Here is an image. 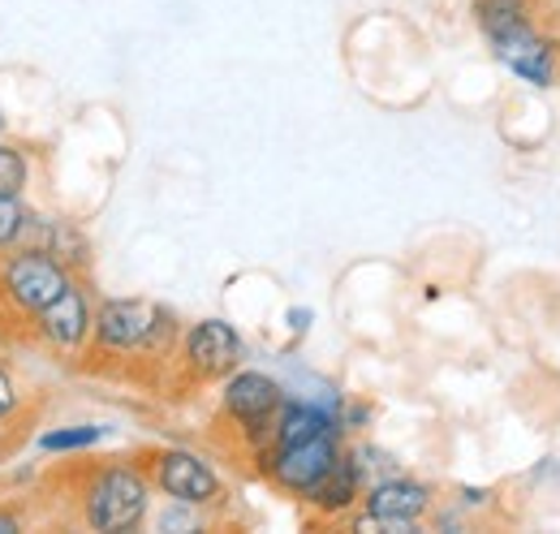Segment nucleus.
Listing matches in <instances>:
<instances>
[{
	"label": "nucleus",
	"instance_id": "nucleus-11",
	"mask_svg": "<svg viewBox=\"0 0 560 534\" xmlns=\"http://www.w3.org/2000/svg\"><path fill=\"white\" fill-rule=\"evenodd\" d=\"M358 496H366V483H362V469L353 462V453H341L337 466L319 478V487L306 496L324 518H337V513H350L358 504Z\"/></svg>",
	"mask_w": 560,
	"mask_h": 534
},
{
	"label": "nucleus",
	"instance_id": "nucleus-8",
	"mask_svg": "<svg viewBox=\"0 0 560 534\" xmlns=\"http://www.w3.org/2000/svg\"><path fill=\"white\" fill-rule=\"evenodd\" d=\"M362 504H366V522H362V526H380V531H415L419 518L431 509V491L422 487L419 478L393 474V478L371 483L366 496H362Z\"/></svg>",
	"mask_w": 560,
	"mask_h": 534
},
{
	"label": "nucleus",
	"instance_id": "nucleus-13",
	"mask_svg": "<svg viewBox=\"0 0 560 534\" xmlns=\"http://www.w3.org/2000/svg\"><path fill=\"white\" fill-rule=\"evenodd\" d=\"M475 13H479V26L488 31V39L517 31V26H530V0H475Z\"/></svg>",
	"mask_w": 560,
	"mask_h": 534
},
{
	"label": "nucleus",
	"instance_id": "nucleus-17",
	"mask_svg": "<svg viewBox=\"0 0 560 534\" xmlns=\"http://www.w3.org/2000/svg\"><path fill=\"white\" fill-rule=\"evenodd\" d=\"M203 518H199V504H182L173 500L164 513H160V531H199Z\"/></svg>",
	"mask_w": 560,
	"mask_h": 534
},
{
	"label": "nucleus",
	"instance_id": "nucleus-16",
	"mask_svg": "<svg viewBox=\"0 0 560 534\" xmlns=\"http://www.w3.org/2000/svg\"><path fill=\"white\" fill-rule=\"evenodd\" d=\"M31 182V164L18 147H4L0 142V195H22Z\"/></svg>",
	"mask_w": 560,
	"mask_h": 534
},
{
	"label": "nucleus",
	"instance_id": "nucleus-5",
	"mask_svg": "<svg viewBox=\"0 0 560 534\" xmlns=\"http://www.w3.org/2000/svg\"><path fill=\"white\" fill-rule=\"evenodd\" d=\"M280 405H284V388L272 375H264V371H237L224 384V414L246 427L255 453H264L272 444V427H277Z\"/></svg>",
	"mask_w": 560,
	"mask_h": 534
},
{
	"label": "nucleus",
	"instance_id": "nucleus-3",
	"mask_svg": "<svg viewBox=\"0 0 560 534\" xmlns=\"http://www.w3.org/2000/svg\"><path fill=\"white\" fill-rule=\"evenodd\" d=\"M91 336H95V353H104V358H147V353H160L168 345L173 320L155 302L117 298V302H104L95 311Z\"/></svg>",
	"mask_w": 560,
	"mask_h": 534
},
{
	"label": "nucleus",
	"instance_id": "nucleus-1",
	"mask_svg": "<svg viewBox=\"0 0 560 534\" xmlns=\"http://www.w3.org/2000/svg\"><path fill=\"white\" fill-rule=\"evenodd\" d=\"M73 285L70 267L44 246H9L0 251V324H9V336H26L31 320L57 302Z\"/></svg>",
	"mask_w": 560,
	"mask_h": 534
},
{
	"label": "nucleus",
	"instance_id": "nucleus-18",
	"mask_svg": "<svg viewBox=\"0 0 560 534\" xmlns=\"http://www.w3.org/2000/svg\"><path fill=\"white\" fill-rule=\"evenodd\" d=\"M22 418V388H18V380L0 367V431L9 427V422H18Z\"/></svg>",
	"mask_w": 560,
	"mask_h": 534
},
{
	"label": "nucleus",
	"instance_id": "nucleus-6",
	"mask_svg": "<svg viewBox=\"0 0 560 534\" xmlns=\"http://www.w3.org/2000/svg\"><path fill=\"white\" fill-rule=\"evenodd\" d=\"M91 328H95V315H91V302H86V289L82 285H70L57 302H48L35 320L26 336H35L44 349L61 353V358H73L86 340H91Z\"/></svg>",
	"mask_w": 560,
	"mask_h": 534
},
{
	"label": "nucleus",
	"instance_id": "nucleus-2",
	"mask_svg": "<svg viewBox=\"0 0 560 534\" xmlns=\"http://www.w3.org/2000/svg\"><path fill=\"white\" fill-rule=\"evenodd\" d=\"M147 500H151V474H142L130 462L100 466L82 487V522L104 534L139 531L147 518Z\"/></svg>",
	"mask_w": 560,
	"mask_h": 534
},
{
	"label": "nucleus",
	"instance_id": "nucleus-12",
	"mask_svg": "<svg viewBox=\"0 0 560 534\" xmlns=\"http://www.w3.org/2000/svg\"><path fill=\"white\" fill-rule=\"evenodd\" d=\"M324 431H337V418L311 400H284L277 409V427H272V444H298V440H311V436H324Z\"/></svg>",
	"mask_w": 560,
	"mask_h": 534
},
{
	"label": "nucleus",
	"instance_id": "nucleus-20",
	"mask_svg": "<svg viewBox=\"0 0 560 534\" xmlns=\"http://www.w3.org/2000/svg\"><path fill=\"white\" fill-rule=\"evenodd\" d=\"M0 126H4V121H0Z\"/></svg>",
	"mask_w": 560,
	"mask_h": 534
},
{
	"label": "nucleus",
	"instance_id": "nucleus-7",
	"mask_svg": "<svg viewBox=\"0 0 560 534\" xmlns=\"http://www.w3.org/2000/svg\"><path fill=\"white\" fill-rule=\"evenodd\" d=\"M151 483H155L168 500L199 504V509H208V504H215V500L224 496L220 474H215L203 457L186 453V449H168V453H160V457L151 462Z\"/></svg>",
	"mask_w": 560,
	"mask_h": 534
},
{
	"label": "nucleus",
	"instance_id": "nucleus-14",
	"mask_svg": "<svg viewBox=\"0 0 560 534\" xmlns=\"http://www.w3.org/2000/svg\"><path fill=\"white\" fill-rule=\"evenodd\" d=\"M31 229V207L22 202V195H0V251L22 246Z\"/></svg>",
	"mask_w": 560,
	"mask_h": 534
},
{
	"label": "nucleus",
	"instance_id": "nucleus-15",
	"mask_svg": "<svg viewBox=\"0 0 560 534\" xmlns=\"http://www.w3.org/2000/svg\"><path fill=\"white\" fill-rule=\"evenodd\" d=\"M100 440H104V427H61V431H44L39 449L44 453H78V449H91Z\"/></svg>",
	"mask_w": 560,
	"mask_h": 534
},
{
	"label": "nucleus",
	"instance_id": "nucleus-4",
	"mask_svg": "<svg viewBox=\"0 0 560 534\" xmlns=\"http://www.w3.org/2000/svg\"><path fill=\"white\" fill-rule=\"evenodd\" d=\"M341 436L337 431H324V436H311V440H298V444H280V449H264L259 453V469L277 483L280 491L289 496H311L319 487V478L337 466L341 457Z\"/></svg>",
	"mask_w": 560,
	"mask_h": 534
},
{
	"label": "nucleus",
	"instance_id": "nucleus-19",
	"mask_svg": "<svg viewBox=\"0 0 560 534\" xmlns=\"http://www.w3.org/2000/svg\"><path fill=\"white\" fill-rule=\"evenodd\" d=\"M13 531H22V522L13 513H0V534H13Z\"/></svg>",
	"mask_w": 560,
	"mask_h": 534
},
{
	"label": "nucleus",
	"instance_id": "nucleus-10",
	"mask_svg": "<svg viewBox=\"0 0 560 534\" xmlns=\"http://www.w3.org/2000/svg\"><path fill=\"white\" fill-rule=\"evenodd\" d=\"M491 48L522 82H530V86H548L552 82V48H548V39L535 35V26L504 31V35L491 39Z\"/></svg>",
	"mask_w": 560,
	"mask_h": 534
},
{
	"label": "nucleus",
	"instance_id": "nucleus-9",
	"mask_svg": "<svg viewBox=\"0 0 560 534\" xmlns=\"http://www.w3.org/2000/svg\"><path fill=\"white\" fill-rule=\"evenodd\" d=\"M242 336L233 333L224 320H203L186 333L182 345V358L190 367L195 380H220V375H233L237 362H242Z\"/></svg>",
	"mask_w": 560,
	"mask_h": 534
}]
</instances>
